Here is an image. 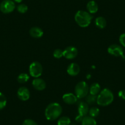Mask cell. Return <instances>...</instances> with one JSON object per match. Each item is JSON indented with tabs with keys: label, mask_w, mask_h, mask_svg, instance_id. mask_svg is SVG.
I'll list each match as a JSON object with an SVG mask.
<instances>
[{
	"label": "cell",
	"mask_w": 125,
	"mask_h": 125,
	"mask_svg": "<svg viewBox=\"0 0 125 125\" xmlns=\"http://www.w3.org/2000/svg\"><path fill=\"white\" fill-rule=\"evenodd\" d=\"M114 96L110 90L104 88L97 96V104L101 106H107L112 103Z\"/></svg>",
	"instance_id": "cell-2"
},
{
	"label": "cell",
	"mask_w": 125,
	"mask_h": 125,
	"mask_svg": "<svg viewBox=\"0 0 125 125\" xmlns=\"http://www.w3.org/2000/svg\"><path fill=\"white\" fill-rule=\"evenodd\" d=\"M17 96L20 100L23 101H27L30 97V90L25 86H21L18 90Z\"/></svg>",
	"instance_id": "cell-10"
},
{
	"label": "cell",
	"mask_w": 125,
	"mask_h": 125,
	"mask_svg": "<svg viewBox=\"0 0 125 125\" xmlns=\"http://www.w3.org/2000/svg\"><path fill=\"white\" fill-rule=\"evenodd\" d=\"M75 21L79 26L85 28L91 23L93 16L88 12L85 10H79L75 15Z\"/></svg>",
	"instance_id": "cell-3"
},
{
	"label": "cell",
	"mask_w": 125,
	"mask_h": 125,
	"mask_svg": "<svg viewBox=\"0 0 125 125\" xmlns=\"http://www.w3.org/2000/svg\"><path fill=\"white\" fill-rule=\"evenodd\" d=\"M107 52L110 55L116 57H121L125 59V56L124 55V50L121 45L118 44H112L108 47Z\"/></svg>",
	"instance_id": "cell-8"
},
{
	"label": "cell",
	"mask_w": 125,
	"mask_h": 125,
	"mask_svg": "<svg viewBox=\"0 0 125 125\" xmlns=\"http://www.w3.org/2000/svg\"><path fill=\"white\" fill-rule=\"evenodd\" d=\"M53 55V56L55 58L60 59L62 56H63V51L62 50H61V49H57L54 50Z\"/></svg>",
	"instance_id": "cell-25"
},
{
	"label": "cell",
	"mask_w": 125,
	"mask_h": 125,
	"mask_svg": "<svg viewBox=\"0 0 125 125\" xmlns=\"http://www.w3.org/2000/svg\"><path fill=\"white\" fill-rule=\"evenodd\" d=\"M30 34L34 38H40L44 34V31L41 28L38 26L32 27L30 30Z\"/></svg>",
	"instance_id": "cell-14"
},
{
	"label": "cell",
	"mask_w": 125,
	"mask_h": 125,
	"mask_svg": "<svg viewBox=\"0 0 125 125\" xmlns=\"http://www.w3.org/2000/svg\"><path fill=\"white\" fill-rule=\"evenodd\" d=\"M7 104V99L3 93L0 92V110L4 109Z\"/></svg>",
	"instance_id": "cell-23"
},
{
	"label": "cell",
	"mask_w": 125,
	"mask_h": 125,
	"mask_svg": "<svg viewBox=\"0 0 125 125\" xmlns=\"http://www.w3.org/2000/svg\"><path fill=\"white\" fill-rule=\"evenodd\" d=\"M99 112H100V110H99V109H98V107H93L90 108V109H89L88 114L90 116H91V117L94 118L97 117V116L99 115Z\"/></svg>",
	"instance_id": "cell-21"
},
{
	"label": "cell",
	"mask_w": 125,
	"mask_h": 125,
	"mask_svg": "<svg viewBox=\"0 0 125 125\" xmlns=\"http://www.w3.org/2000/svg\"><path fill=\"white\" fill-rule=\"evenodd\" d=\"M86 103L88 104H94L97 102V96L93 95L90 94L89 95H87L86 97Z\"/></svg>",
	"instance_id": "cell-22"
},
{
	"label": "cell",
	"mask_w": 125,
	"mask_h": 125,
	"mask_svg": "<svg viewBox=\"0 0 125 125\" xmlns=\"http://www.w3.org/2000/svg\"><path fill=\"white\" fill-rule=\"evenodd\" d=\"M119 41L122 47H125V33H123L120 36L119 38Z\"/></svg>",
	"instance_id": "cell-27"
},
{
	"label": "cell",
	"mask_w": 125,
	"mask_h": 125,
	"mask_svg": "<svg viewBox=\"0 0 125 125\" xmlns=\"http://www.w3.org/2000/svg\"><path fill=\"white\" fill-rule=\"evenodd\" d=\"M89 92V86L85 81L78 83L75 87V94L77 98L81 99L85 98Z\"/></svg>",
	"instance_id": "cell-4"
},
{
	"label": "cell",
	"mask_w": 125,
	"mask_h": 125,
	"mask_svg": "<svg viewBox=\"0 0 125 125\" xmlns=\"http://www.w3.org/2000/svg\"><path fill=\"white\" fill-rule=\"evenodd\" d=\"M62 111V107L59 103H50L45 110V118L49 121H53L60 117Z\"/></svg>",
	"instance_id": "cell-1"
},
{
	"label": "cell",
	"mask_w": 125,
	"mask_h": 125,
	"mask_svg": "<svg viewBox=\"0 0 125 125\" xmlns=\"http://www.w3.org/2000/svg\"><path fill=\"white\" fill-rule=\"evenodd\" d=\"M80 67L77 63L72 62L68 66L67 73L71 76H76L80 73Z\"/></svg>",
	"instance_id": "cell-12"
},
{
	"label": "cell",
	"mask_w": 125,
	"mask_h": 125,
	"mask_svg": "<svg viewBox=\"0 0 125 125\" xmlns=\"http://www.w3.org/2000/svg\"><path fill=\"white\" fill-rule=\"evenodd\" d=\"M86 9L90 14H95L98 10V4L94 1H90L87 3Z\"/></svg>",
	"instance_id": "cell-15"
},
{
	"label": "cell",
	"mask_w": 125,
	"mask_h": 125,
	"mask_svg": "<svg viewBox=\"0 0 125 125\" xmlns=\"http://www.w3.org/2000/svg\"><path fill=\"white\" fill-rule=\"evenodd\" d=\"M29 79H30V76L28 74L26 73H21L19 74V76L17 77V81L20 83H26L29 80Z\"/></svg>",
	"instance_id": "cell-20"
},
{
	"label": "cell",
	"mask_w": 125,
	"mask_h": 125,
	"mask_svg": "<svg viewBox=\"0 0 125 125\" xmlns=\"http://www.w3.org/2000/svg\"><path fill=\"white\" fill-rule=\"evenodd\" d=\"M70 125H77L75 123H72V124H70Z\"/></svg>",
	"instance_id": "cell-30"
},
{
	"label": "cell",
	"mask_w": 125,
	"mask_h": 125,
	"mask_svg": "<svg viewBox=\"0 0 125 125\" xmlns=\"http://www.w3.org/2000/svg\"><path fill=\"white\" fill-rule=\"evenodd\" d=\"M71 121V119L68 116H62L58 120V125H70Z\"/></svg>",
	"instance_id": "cell-19"
},
{
	"label": "cell",
	"mask_w": 125,
	"mask_h": 125,
	"mask_svg": "<svg viewBox=\"0 0 125 125\" xmlns=\"http://www.w3.org/2000/svg\"><path fill=\"white\" fill-rule=\"evenodd\" d=\"M97 123L94 118L90 116H85L82 121V125H96Z\"/></svg>",
	"instance_id": "cell-18"
},
{
	"label": "cell",
	"mask_w": 125,
	"mask_h": 125,
	"mask_svg": "<svg viewBox=\"0 0 125 125\" xmlns=\"http://www.w3.org/2000/svg\"><path fill=\"white\" fill-rule=\"evenodd\" d=\"M78 55L77 48L73 46H69L63 50V56L68 60L74 59Z\"/></svg>",
	"instance_id": "cell-9"
},
{
	"label": "cell",
	"mask_w": 125,
	"mask_h": 125,
	"mask_svg": "<svg viewBox=\"0 0 125 125\" xmlns=\"http://www.w3.org/2000/svg\"><path fill=\"white\" fill-rule=\"evenodd\" d=\"M88 104L86 102H80L78 105L79 115L75 117V121L77 122H82L83 118L86 116L89 112Z\"/></svg>",
	"instance_id": "cell-6"
},
{
	"label": "cell",
	"mask_w": 125,
	"mask_h": 125,
	"mask_svg": "<svg viewBox=\"0 0 125 125\" xmlns=\"http://www.w3.org/2000/svg\"><path fill=\"white\" fill-rule=\"evenodd\" d=\"M101 86L98 83H94L89 87V92L90 94H93V95H98V94L100 93Z\"/></svg>",
	"instance_id": "cell-16"
},
{
	"label": "cell",
	"mask_w": 125,
	"mask_h": 125,
	"mask_svg": "<svg viewBox=\"0 0 125 125\" xmlns=\"http://www.w3.org/2000/svg\"><path fill=\"white\" fill-rule=\"evenodd\" d=\"M13 1H14L16 2V3H21V1H22L23 0H13Z\"/></svg>",
	"instance_id": "cell-29"
},
{
	"label": "cell",
	"mask_w": 125,
	"mask_h": 125,
	"mask_svg": "<svg viewBox=\"0 0 125 125\" xmlns=\"http://www.w3.org/2000/svg\"><path fill=\"white\" fill-rule=\"evenodd\" d=\"M118 96L120 97L121 99H123V100H125V90H120V91L118 93Z\"/></svg>",
	"instance_id": "cell-28"
},
{
	"label": "cell",
	"mask_w": 125,
	"mask_h": 125,
	"mask_svg": "<svg viewBox=\"0 0 125 125\" xmlns=\"http://www.w3.org/2000/svg\"><path fill=\"white\" fill-rule=\"evenodd\" d=\"M17 9L19 12L21 13V14H25V13H26L27 12L28 8V6L26 4H20L18 6L17 8Z\"/></svg>",
	"instance_id": "cell-24"
},
{
	"label": "cell",
	"mask_w": 125,
	"mask_h": 125,
	"mask_svg": "<svg viewBox=\"0 0 125 125\" xmlns=\"http://www.w3.org/2000/svg\"><path fill=\"white\" fill-rule=\"evenodd\" d=\"M32 85L34 89L38 91L44 90L46 87V83L43 79L40 78H35L32 82Z\"/></svg>",
	"instance_id": "cell-11"
},
{
	"label": "cell",
	"mask_w": 125,
	"mask_h": 125,
	"mask_svg": "<svg viewBox=\"0 0 125 125\" xmlns=\"http://www.w3.org/2000/svg\"><path fill=\"white\" fill-rule=\"evenodd\" d=\"M22 125H38V123L34 120H31V119H26L24 120L23 122Z\"/></svg>",
	"instance_id": "cell-26"
},
{
	"label": "cell",
	"mask_w": 125,
	"mask_h": 125,
	"mask_svg": "<svg viewBox=\"0 0 125 125\" xmlns=\"http://www.w3.org/2000/svg\"><path fill=\"white\" fill-rule=\"evenodd\" d=\"M95 25L99 29H104L107 25V21L103 17H98L95 19Z\"/></svg>",
	"instance_id": "cell-17"
},
{
	"label": "cell",
	"mask_w": 125,
	"mask_h": 125,
	"mask_svg": "<svg viewBox=\"0 0 125 125\" xmlns=\"http://www.w3.org/2000/svg\"><path fill=\"white\" fill-rule=\"evenodd\" d=\"M15 9V4L12 0H3L0 4V10L3 14H10Z\"/></svg>",
	"instance_id": "cell-7"
},
{
	"label": "cell",
	"mask_w": 125,
	"mask_h": 125,
	"mask_svg": "<svg viewBox=\"0 0 125 125\" xmlns=\"http://www.w3.org/2000/svg\"><path fill=\"white\" fill-rule=\"evenodd\" d=\"M77 99L76 95L74 94L69 93L64 94L62 96V100L66 104H74L77 103Z\"/></svg>",
	"instance_id": "cell-13"
},
{
	"label": "cell",
	"mask_w": 125,
	"mask_h": 125,
	"mask_svg": "<svg viewBox=\"0 0 125 125\" xmlns=\"http://www.w3.org/2000/svg\"><path fill=\"white\" fill-rule=\"evenodd\" d=\"M43 72L42 64L38 61H34L30 65L29 73L31 76L34 78H38L41 76Z\"/></svg>",
	"instance_id": "cell-5"
}]
</instances>
